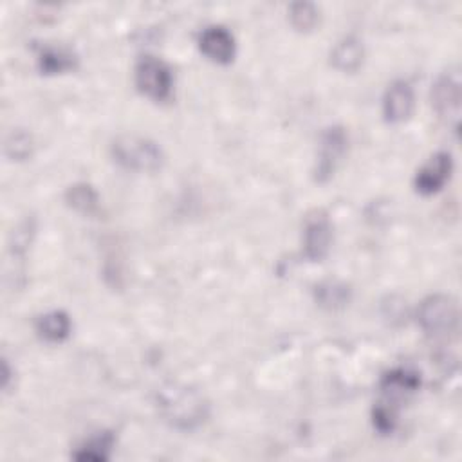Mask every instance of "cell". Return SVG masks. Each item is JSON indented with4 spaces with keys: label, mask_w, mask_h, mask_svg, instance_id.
<instances>
[{
    "label": "cell",
    "mask_w": 462,
    "mask_h": 462,
    "mask_svg": "<svg viewBox=\"0 0 462 462\" xmlns=\"http://www.w3.org/2000/svg\"><path fill=\"white\" fill-rule=\"evenodd\" d=\"M156 405L163 421L181 432L199 428L210 415V403L204 394L184 383H168L161 387L156 396Z\"/></svg>",
    "instance_id": "6da1fadb"
},
{
    "label": "cell",
    "mask_w": 462,
    "mask_h": 462,
    "mask_svg": "<svg viewBox=\"0 0 462 462\" xmlns=\"http://www.w3.org/2000/svg\"><path fill=\"white\" fill-rule=\"evenodd\" d=\"M110 154L122 168L140 174L158 172L165 163L161 147L138 134H124L116 138L110 145Z\"/></svg>",
    "instance_id": "7a4b0ae2"
},
{
    "label": "cell",
    "mask_w": 462,
    "mask_h": 462,
    "mask_svg": "<svg viewBox=\"0 0 462 462\" xmlns=\"http://www.w3.org/2000/svg\"><path fill=\"white\" fill-rule=\"evenodd\" d=\"M417 321L432 338H446L457 330L458 305L448 295H432L419 304Z\"/></svg>",
    "instance_id": "3957f363"
},
{
    "label": "cell",
    "mask_w": 462,
    "mask_h": 462,
    "mask_svg": "<svg viewBox=\"0 0 462 462\" xmlns=\"http://www.w3.org/2000/svg\"><path fill=\"white\" fill-rule=\"evenodd\" d=\"M136 87L140 92L152 101L163 103L172 98L174 92V74L172 69L156 56H141L134 71Z\"/></svg>",
    "instance_id": "277c9868"
},
{
    "label": "cell",
    "mask_w": 462,
    "mask_h": 462,
    "mask_svg": "<svg viewBox=\"0 0 462 462\" xmlns=\"http://www.w3.org/2000/svg\"><path fill=\"white\" fill-rule=\"evenodd\" d=\"M460 99H462V83L457 69L448 71L437 78L432 87V105L441 118L458 129L460 120Z\"/></svg>",
    "instance_id": "5b68a950"
},
{
    "label": "cell",
    "mask_w": 462,
    "mask_h": 462,
    "mask_svg": "<svg viewBox=\"0 0 462 462\" xmlns=\"http://www.w3.org/2000/svg\"><path fill=\"white\" fill-rule=\"evenodd\" d=\"M349 149V134L339 125L325 129L320 140L318 159L314 168V177L318 183H327L332 179L336 168L343 161V156Z\"/></svg>",
    "instance_id": "8992f818"
},
{
    "label": "cell",
    "mask_w": 462,
    "mask_h": 462,
    "mask_svg": "<svg viewBox=\"0 0 462 462\" xmlns=\"http://www.w3.org/2000/svg\"><path fill=\"white\" fill-rule=\"evenodd\" d=\"M332 244V224L325 211H312L304 224V259L309 262H321Z\"/></svg>",
    "instance_id": "52a82bcc"
},
{
    "label": "cell",
    "mask_w": 462,
    "mask_h": 462,
    "mask_svg": "<svg viewBox=\"0 0 462 462\" xmlns=\"http://www.w3.org/2000/svg\"><path fill=\"white\" fill-rule=\"evenodd\" d=\"M453 172V159L448 152L433 154L423 168L417 170L414 186L421 195H433L444 188Z\"/></svg>",
    "instance_id": "ba28073f"
},
{
    "label": "cell",
    "mask_w": 462,
    "mask_h": 462,
    "mask_svg": "<svg viewBox=\"0 0 462 462\" xmlns=\"http://www.w3.org/2000/svg\"><path fill=\"white\" fill-rule=\"evenodd\" d=\"M199 49L211 62L227 65L237 55V42L224 26H208L199 35Z\"/></svg>",
    "instance_id": "9c48e42d"
},
{
    "label": "cell",
    "mask_w": 462,
    "mask_h": 462,
    "mask_svg": "<svg viewBox=\"0 0 462 462\" xmlns=\"http://www.w3.org/2000/svg\"><path fill=\"white\" fill-rule=\"evenodd\" d=\"M415 107V96L414 89L405 80H396L389 85L385 96H383V114L389 124H405L410 120Z\"/></svg>",
    "instance_id": "30bf717a"
},
{
    "label": "cell",
    "mask_w": 462,
    "mask_h": 462,
    "mask_svg": "<svg viewBox=\"0 0 462 462\" xmlns=\"http://www.w3.org/2000/svg\"><path fill=\"white\" fill-rule=\"evenodd\" d=\"M364 60H365L364 42L355 35L341 38L330 53V64L339 73H356L364 65Z\"/></svg>",
    "instance_id": "8fae6325"
},
{
    "label": "cell",
    "mask_w": 462,
    "mask_h": 462,
    "mask_svg": "<svg viewBox=\"0 0 462 462\" xmlns=\"http://www.w3.org/2000/svg\"><path fill=\"white\" fill-rule=\"evenodd\" d=\"M380 389L385 396L392 399H401L410 394H415L421 389V376L406 367H398L383 374Z\"/></svg>",
    "instance_id": "7c38bea8"
},
{
    "label": "cell",
    "mask_w": 462,
    "mask_h": 462,
    "mask_svg": "<svg viewBox=\"0 0 462 462\" xmlns=\"http://www.w3.org/2000/svg\"><path fill=\"white\" fill-rule=\"evenodd\" d=\"M314 300L325 311H341L353 300V289L341 280H323L314 287Z\"/></svg>",
    "instance_id": "4fadbf2b"
},
{
    "label": "cell",
    "mask_w": 462,
    "mask_h": 462,
    "mask_svg": "<svg viewBox=\"0 0 462 462\" xmlns=\"http://www.w3.org/2000/svg\"><path fill=\"white\" fill-rule=\"evenodd\" d=\"M37 334L47 343H64L73 332V321L65 311H49L38 316Z\"/></svg>",
    "instance_id": "5bb4252c"
},
{
    "label": "cell",
    "mask_w": 462,
    "mask_h": 462,
    "mask_svg": "<svg viewBox=\"0 0 462 462\" xmlns=\"http://www.w3.org/2000/svg\"><path fill=\"white\" fill-rule=\"evenodd\" d=\"M116 446V437L112 432H98L96 435L85 439L74 451L73 458L80 462H105L110 458Z\"/></svg>",
    "instance_id": "9a60e30c"
},
{
    "label": "cell",
    "mask_w": 462,
    "mask_h": 462,
    "mask_svg": "<svg viewBox=\"0 0 462 462\" xmlns=\"http://www.w3.org/2000/svg\"><path fill=\"white\" fill-rule=\"evenodd\" d=\"M38 69L46 76H55V74H64L69 71L76 69V56L62 47H42L38 51Z\"/></svg>",
    "instance_id": "2e32d148"
},
{
    "label": "cell",
    "mask_w": 462,
    "mask_h": 462,
    "mask_svg": "<svg viewBox=\"0 0 462 462\" xmlns=\"http://www.w3.org/2000/svg\"><path fill=\"white\" fill-rule=\"evenodd\" d=\"M67 204L87 217H94L99 213V195L89 183H76L65 192Z\"/></svg>",
    "instance_id": "e0dca14e"
},
{
    "label": "cell",
    "mask_w": 462,
    "mask_h": 462,
    "mask_svg": "<svg viewBox=\"0 0 462 462\" xmlns=\"http://www.w3.org/2000/svg\"><path fill=\"white\" fill-rule=\"evenodd\" d=\"M37 235V220L35 217H26L24 220H21L10 235V243H8V250L13 261H24L33 239Z\"/></svg>",
    "instance_id": "ac0fdd59"
},
{
    "label": "cell",
    "mask_w": 462,
    "mask_h": 462,
    "mask_svg": "<svg viewBox=\"0 0 462 462\" xmlns=\"http://www.w3.org/2000/svg\"><path fill=\"white\" fill-rule=\"evenodd\" d=\"M35 141L33 136L28 131L22 129H13L4 141V154L12 161H26L33 156Z\"/></svg>",
    "instance_id": "d6986e66"
},
{
    "label": "cell",
    "mask_w": 462,
    "mask_h": 462,
    "mask_svg": "<svg viewBox=\"0 0 462 462\" xmlns=\"http://www.w3.org/2000/svg\"><path fill=\"white\" fill-rule=\"evenodd\" d=\"M291 26L300 33L312 31L320 22V12L311 3H295L289 6Z\"/></svg>",
    "instance_id": "ffe728a7"
},
{
    "label": "cell",
    "mask_w": 462,
    "mask_h": 462,
    "mask_svg": "<svg viewBox=\"0 0 462 462\" xmlns=\"http://www.w3.org/2000/svg\"><path fill=\"white\" fill-rule=\"evenodd\" d=\"M372 424L381 435H390L398 426L396 410L385 403H380L372 410Z\"/></svg>",
    "instance_id": "44dd1931"
},
{
    "label": "cell",
    "mask_w": 462,
    "mask_h": 462,
    "mask_svg": "<svg viewBox=\"0 0 462 462\" xmlns=\"http://www.w3.org/2000/svg\"><path fill=\"white\" fill-rule=\"evenodd\" d=\"M405 309L406 305L403 304V300L396 302V298H390V304H385V316H390L392 320H401L405 316Z\"/></svg>",
    "instance_id": "7402d4cb"
},
{
    "label": "cell",
    "mask_w": 462,
    "mask_h": 462,
    "mask_svg": "<svg viewBox=\"0 0 462 462\" xmlns=\"http://www.w3.org/2000/svg\"><path fill=\"white\" fill-rule=\"evenodd\" d=\"M12 380H13V371H12L10 364H8V360L4 358V360H3V390H4V392H10V389H12Z\"/></svg>",
    "instance_id": "603a6c76"
}]
</instances>
